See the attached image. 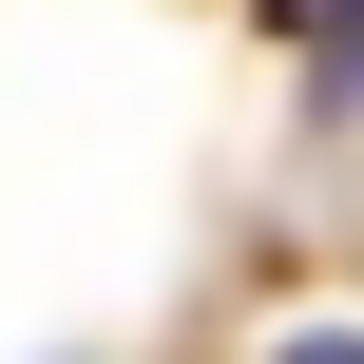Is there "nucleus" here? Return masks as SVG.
<instances>
[{"instance_id": "1", "label": "nucleus", "mask_w": 364, "mask_h": 364, "mask_svg": "<svg viewBox=\"0 0 364 364\" xmlns=\"http://www.w3.org/2000/svg\"><path fill=\"white\" fill-rule=\"evenodd\" d=\"M326 77H346V96H364V0H326Z\"/></svg>"}, {"instance_id": "2", "label": "nucleus", "mask_w": 364, "mask_h": 364, "mask_svg": "<svg viewBox=\"0 0 364 364\" xmlns=\"http://www.w3.org/2000/svg\"><path fill=\"white\" fill-rule=\"evenodd\" d=\"M269 364H364V326H307V346H269Z\"/></svg>"}]
</instances>
